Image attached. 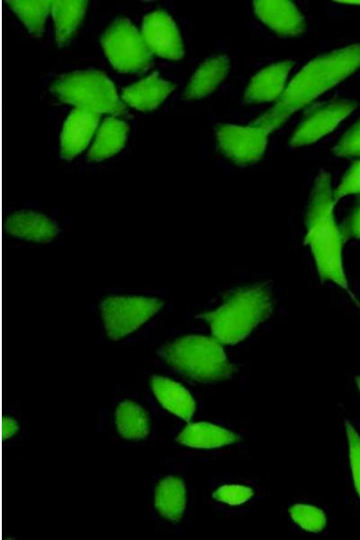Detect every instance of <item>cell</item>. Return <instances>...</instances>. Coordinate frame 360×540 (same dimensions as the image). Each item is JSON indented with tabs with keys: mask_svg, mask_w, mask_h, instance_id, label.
Listing matches in <instances>:
<instances>
[{
	"mask_svg": "<svg viewBox=\"0 0 360 540\" xmlns=\"http://www.w3.org/2000/svg\"><path fill=\"white\" fill-rule=\"evenodd\" d=\"M4 229L14 237L37 243H49L61 232L57 221L30 210L16 212L8 216L4 221Z\"/></svg>",
	"mask_w": 360,
	"mask_h": 540,
	"instance_id": "8fae6325",
	"label": "cell"
},
{
	"mask_svg": "<svg viewBox=\"0 0 360 540\" xmlns=\"http://www.w3.org/2000/svg\"><path fill=\"white\" fill-rule=\"evenodd\" d=\"M356 106L355 102L341 100L312 111L292 135L291 146L301 147L318 140L333 130Z\"/></svg>",
	"mask_w": 360,
	"mask_h": 540,
	"instance_id": "9c48e42d",
	"label": "cell"
},
{
	"mask_svg": "<svg viewBox=\"0 0 360 540\" xmlns=\"http://www.w3.org/2000/svg\"><path fill=\"white\" fill-rule=\"evenodd\" d=\"M101 41L111 64L120 72H143L152 63V51L128 19L114 20L103 34Z\"/></svg>",
	"mask_w": 360,
	"mask_h": 540,
	"instance_id": "8992f818",
	"label": "cell"
},
{
	"mask_svg": "<svg viewBox=\"0 0 360 540\" xmlns=\"http://www.w3.org/2000/svg\"><path fill=\"white\" fill-rule=\"evenodd\" d=\"M158 355L173 369L199 382L224 380L233 372L220 344L209 337L178 338L161 347Z\"/></svg>",
	"mask_w": 360,
	"mask_h": 540,
	"instance_id": "277c9868",
	"label": "cell"
},
{
	"mask_svg": "<svg viewBox=\"0 0 360 540\" xmlns=\"http://www.w3.org/2000/svg\"><path fill=\"white\" fill-rule=\"evenodd\" d=\"M339 3H345V4H360V0H348V1H338Z\"/></svg>",
	"mask_w": 360,
	"mask_h": 540,
	"instance_id": "4dcf8cb0",
	"label": "cell"
},
{
	"mask_svg": "<svg viewBox=\"0 0 360 540\" xmlns=\"http://www.w3.org/2000/svg\"><path fill=\"white\" fill-rule=\"evenodd\" d=\"M253 495V490L242 485H224L220 487L213 497L221 502L230 505H239L248 500Z\"/></svg>",
	"mask_w": 360,
	"mask_h": 540,
	"instance_id": "4316f807",
	"label": "cell"
},
{
	"mask_svg": "<svg viewBox=\"0 0 360 540\" xmlns=\"http://www.w3.org/2000/svg\"><path fill=\"white\" fill-rule=\"evenodd\" d=\"M115 420L120 435L130 440L146 438L150 431L148 414L143 408L136 402L124 400L116 410Z\"/></svg>",
	"mask_w": 360,
	"mask_h": 540,
	"instance_id": "7402d4cb",
	"label": "cell"
},
{
	"mask_svg": "<svg viewBox=\"0 0 360 540\" xmlns=\"http://www.w3.org/2000/svg\"><path fill=\"white\" fill-rule=\"evenodd\" d=\"M8 4L26 26L28 32L39 37L44 31L47 15L51 7L49 0H8Z\"/></svg>",
	"mask_w": 360,
	"mask_h": 540,
	"instance_id": "603a6c76",
	"label": "cell"
},
{
	"mask_svg": "<svg viewBox=\"0 0 360 540\" xmlns=\"http://www.w3.org/2000/svg\"><path fill=\"white\" fill-rule=\"evenodd\" d=\"M290 514L292 518L302 528L318 532L320 531L326 524L324 513L312 506L297 504L291 508Z\"/></svg>",
	"mask_w": 360,
	"mask_h": 540,
	"instance_id": "cb8c5ba5",
	"label": "cell"
},
{
	"mask_svg": "<svg viewBox=\"0 0 360 540\" xmlns=\"http://www.w3.org/2000/svg\"><path fill=\"white\" fill-rule=\"evenodd\" d=\"M290 60L273 64L257 73L250 81L244 94L246 104L274 100L284 88L287 75L292 67Z\"/></svg>",
	"mask_w": 360,
	"mask_h": 540,
	"instance_id": "5bb4252c",
	"label": "cell"
},
{
	"mask_svg": "<svg viewBox=\"0 0 360 540\" xmlns=\"http://www.w3.org/2000/svg\"><path fill=\"white\" fill-rule=\"evenodd\" d=\"M87 1L54 0L51 1V14L56 28V42L59 47L66 45L81 22Z\"/></svg>",
	"mask_w": 360,
	"mask_h": 540,
	"instance_id": "ffe728a7",
	"label": "cell"
},
{
	"mask_svg": "<svg viewBox=\"0 0 360 540\" xmlns=\"http://www.w3.org/2000/svg\"><path fill=\"white\" fill-rule=\"evenodd\" d=\"M358 193H360V160L352 165L333 196L336 202L346 194Z\"/></svg>",
	"mask_w": 360,
	"mask_h": 540,
	"instance_id": "83f0119b",
	"label": "cell"
},
{
	"mask_svg": "<svg viewBox=\"0 0 360 540\" xmlns=\"http://www.w3.org/2000/svg\"><path fill=\"white\" fill-rule=\"evenodd\" d=\"M100 113L76 107L68 117L60 136V154L72 159L88 145L99 122Z\"/></svg>",
	"mask_w": 360,
	"mask_h": 540,
	"instance_id": "7c38bea8",
	"label": "cell"
},
{
	"mask_svg": "<svg viewBox=\"0 0 360 540\" xmlns=\"http://www.w3.org/2000/svg\"><path fill=\"white\" fill-rule=\"evenodd\" d=\"M356 383H357L358 389L360 391V376L356 377Z\"/></svg>",
	"mask_w": 360,
	"mask_h": 540,
	"instance_id": "1f68e13d",
	"label": "cell"
},
{
	"mask_svg": "<svg viewBox=\"0 0 360 540\" xmlns=\"http://www.w3.org/2000/svg\"><path fill=\"white\" fill-rule=\"evenodd\" d=\"M230 67L226 56H217L204 61L192 76L184 96L201 98L212 93L226 76Z\"/></svg>",
	"mask_w": 360,
	"mask_h": 540,
	"instance_id": "e0dca14e",
	"label": "cell"
},
{
	"mask_svg": "<svg viewBox=\"0 0 360 540\" xmlns=\"http://www.w3.org/2000/svg\"><path fill=\"white\" fill-rule=\"evenodd\" d=\"M237 439L231 431L207 422L189 424L177 436L179 443L194 448H216Z\"/></svg>",
	"mask_w": 360,
	"mask_h": 540,
	"instance_id": "d6986e66",
	"label": "cell"
},
{
	"mask_svg": "<svg viewBox=\"0 0 360 540\" xmlns=\"http://www.w3.org/2000/svg\"><path fill=\"white\" fill-rule=\"evenodd\" d=\"M273 309L270 288L257 284L232 292L217 309L200 315L210 325L215 338L235 344L266 320Z\"/></svg>",
	"mask_w": 360,
	"mask_h": 540,
	"instance_id": "3957f363",
	"label": "cell"
},
{
	"mask_svg": "<svg viewBox=\"0 0 360 540\" xmlns=\"http://www.w3.org/2000/svg\"><path fill=\"white\" fill-rule=\"evenodd\" d=\"M151 387L157 400L166 410L186 421L191 419L195 410V402L184 387L159 375L152 377Z\"/></svg>",
	"mask_w": 360,
	"mask_h": 540,
	"instance_id": "2e32d148",
	"label": "cell"
},
{
	"mask_svg": "<svg viewBox=\"0 0 360 540\" xmlns=\"http://www.w3.org/2000/svg\"><path fill=\"white\" fill-rule=\"evenodd\" d=\"M360 67V44L347 46L308 63L291 81L275 105L253 125L268 133L291 114L347 77Z\"/></svg>",
	"mask_w": 360,
	"mask_h": 540,
	"instance_id": "6da1fadb",
	"label": "cell"
},
{
	"mask_svg": "<svg viewBox=\"0 0 360 540\" xmlns=\"http://www.w3.org/2000/svg\"><path fill=\"white\" fill-rule=\"evenodd\" d=\"M342 234L360 238V202L351 212Z\"/></svg>",
	"mask_w": 360,
	"mask_h": 540,
	"instance_id": "f1b7e54d",
	"label": "cell"
},
{
	"mask_svg": "<svg viewBox=\"0 0 360 540\" xmlns=\"http://www.w3.org/2000/svg\"><path fill=\"white\" fill-rule=\"evenodd\" d=\"M19 429L17 421L12 418H6L3 423V435L8 439L14 436Z\"/></svg>",
	"mask_w": 360,
	"mask_h": 540,
	"instance_id": "f546056e",
	"label": "cell"
},
{
	"mask_svg": "<svg viewBox=\"0 0 360 540\" xmlns=\"http://www.w3.org/2000/svg\"><path fill=\"white\" fill-rule=\"evenodd\" d=\"M175 86L162 79L157 72L145 79L127 87L122 93V99L130 106L140 111H151L157 108Z\"/></svg>",
	"mask_w": 360,
	"mask_h": 540,
	"instance_id": "9a60e30c",
	"label": "cell"
},
{
	"mask_svg": "<svg viewBox=\"0 0 360 540\" xmlns=\"http://www.w3.org/2000/svg\"><path fill=\"white\" fill-rule=\"evenodd\" d=\"M142 36L149 50L168 59H180L184 48L179 31L166 13L157 11L143 19Z\"/></svg>",
	"mask_w": 360,
	"mask_h": 540,
	"instance_id": "30bf717a",
	"label": "cell"
},
{
	"mask_svg": "<svg viewBox=\"0 0 360 540\" xmlns=\"http://www.w3.org/2000/svg\"><path fill=\"white\" fill-rule=\"evenodd\" d=\"M216 135L220 149L228 158L237 164L247 165L261 158L268 132L256 125L223 124L217 128Z\"/></svg>",
	"mask_w": 360,
	"mask_h": 540,
	"instance_id": "ba28073f",
	"label": "cell"
},
{
	"mask_svg": "<svg viewBox=\"0 0 360 540\" xmlns=\"http://www.w3.org/2000/svg\"><path fill=\"white\" fill-rule=\"evenodd\" d=\"M164 306V302L147 296H110L100 302L107 337L119 340L134 332Z\"/></svg>",
	"mask_w": 360,
	"mask_h": 540,
	"instance_id": "52a82bcc",
	"label": "cell"
},
{
	"mask_svg": "<svg viewBox=\"0 0 360 540\" xmlns=\"http://www.w3.org/2000/svg\"><path fill=\"white\" fill-rule=\"evenodd\" d=\"M334 153L340 157L360 156V120L341 138L334 148Z\"/></svg>",
	"mask_w": 360,
	"mask_h": 540,
	"instance_id": "d4e9b609",
	"label": "cell"
},
{
	"mask_svg": "<svg viewBox=\"0 0 360 540\" xmlns=\"http://www.w3.org/2000/svg\"><path fill=\"white\" fill-rule=\"evenodd\" d=\"M349 457L355 487L360 497V436L349 422H346Z\"/></svg>",
	"mask_w": 360,
	"mask_h": 540,
	"instance_id": "484cf974",
	"label": "cell"
},
{
	"mask_svg": "<svg viewBox=\"0 0 360 540\" xmlns=\"http://www.w3.org/2000/svg\"><path fill=\"white\" fill-rule=\"evenodd\" d=\"M185 487L182 480L166 476L157 485L154 495L158 512L170 521H178L185 508Z\"/></svg>",
	"mask_w": 360,
	"mask_h": 540,
	"instance_id": "ac0fdd59",
	"label": "cell"
},
{
	"mask_svg": "<svg viewBox=\"0 0 360 540\" xmlns=\"http://www.w3.org/2000/svg\"><path fill=\"white\" fill-rule=\"evenodd\" d=\"M334 202L330 176L320 171L307 210L305 243L310 248L321 279L334 282L347 290L342 263L343 234L334 219Z\"/></svg>",
	"mask_w": 360,
	"mask_h": 540,
	"instance_id": "7a4b0ae2",
	"label": "cell"
},
{
	"mask_svg": "<svg viewBox=\"0 0 360 540\" xmlns=\"http://www.w3.org/2000/svg\"><path fill=\"white\" fill-rule=\"evenodd\" d=\"M254 9L258 18L279 34L295 36L301 34L305 29L303 16L292 2L255 1Z\"/></svg>",
	"mask_w": 360,
	"mask_h": 540,
	"instance_id": "4fadbf2b",
	"label": "cell"
},
{
	"mask_svg": "<svg viewBox=\"0 0 360 540\" xmlns=\"http://www.w3.org/2000/svg\"><path fill=\"white\" fill-rule=\"evenodd\" d=\"M59 98L76 107L101 112L124 114L112 82L102 72L84 70L58 77L51 87Z\"/></svg>",
	"mask_w": 360,
	"mask_h": 540,
	"instance_id": "5b68a950",
	"label": "cell"
},
{
	"mask_svg": "<svg viewBox=\"0 0 360 540\" xmlns=\"http://www.w3.org/2000/svg\"><path fill=\"white\" fill-rule=\"evenodd\" d=\"M128 125L114 118L106 119L89 150L87 158L93 161L105 159L120 151L126 141Z\"/></svg>",
	"mask_w": 360,
	"mask_h": 540,
	"instance_id": "44dd1931",
	"label": "cell"
}]
</instances>
